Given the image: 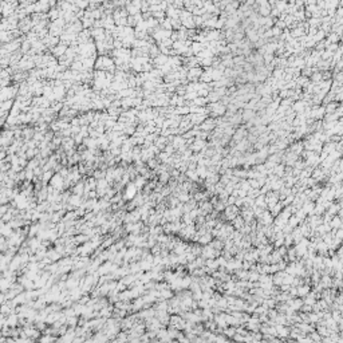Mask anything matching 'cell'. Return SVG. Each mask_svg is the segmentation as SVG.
Listing matches in <instances>:
<instances>
[{
    "mask_svg": "<svg viewBox=\"0 0 343 343\" xmlns=\"http://www.w3.org/2000/svg\"><path fill=\"white\" fill-rule=\"evenodd\" d=\"M284 170H286L284 165H279V166H277V165H275V166H273V169H272V172H275L277 176H282L283 173H284Z\"/></svg>",
    "mask_w": 343,
    "mask_h": 343,
    "instance_id": "cell-1",
    "label": "cell"
}]
</instances>
